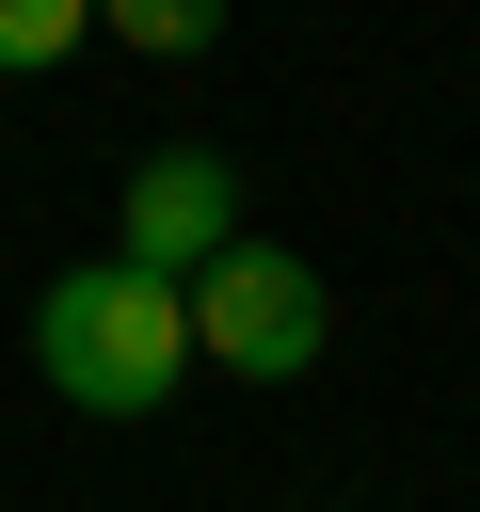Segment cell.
Masks as SVG:
<instances>
[{
    "instance_id": "obj_3",
    "label": "cell",
    "mask_w": 480,
    "mask_h": 512,
    "mask_svg": "<svg viewBox=\"0 0 480 512\" xmlns=\"http://www.w3.org/2000/svg\"><path fill=\"white\" fill-rule=\"evenodd\" d=\"M224 240H240V176H224V144H144V160H128V208H112V256L160 272V288H192Z\"/></svg>"
},
{
    "instance_id": "obj_4",
    "label": "cell",
    "mask_w": 480,
    "mask_h": 512,
    "mask_svg": "<svg viewBox=\"0 0 480 512\" xmlns=\"http://www.w3.org/2000/svg\"><path fill=\"white\" fill-rule=\"evenodd\" d=\"M96 32L144 64H192V48H224V0H96Z\"/></svg>"
},
{
    "instance_id": "obj_5",
    "label": "cell",
    "mask_w": 480,
    "mask_h": 512,
    "mask_svg": "<svg viewBox=\"0 0 480 512\" xmlns=\"http://www.w3.org/2000/svg\"><path fill=\"white\" fill-rule=\"evenodd\" d=\"M96 32V0H0V80H32V64H64Z\"/></svg>"
},
{
    "instance_id": "obj_1",
    "label": "cell",
    "mask_w": 480,
    "mask_h": 512,
    "mask_svg": "<svg viewBox=\"0 0 480 512\" xmlns=\"http://www.w3.org/2000/svg\"><path fill=\"white\" fill-rule=\"evenodd\" d=\"M32 368H48L80 416H160V400L192 384V304H176L160 272H128V256H80V272H48V304H32Z\"/></svg>"
},
{
    "instance_id": "obj_2",
    "label": "cell",
    "mask_w": 480,
    "mask_h": 512,
    "mask_svg": "<svg viewBox=\"0 0 480 512\" xmlns=\"http://www.w3.org/2000/svg\"><path fill=\"white\" fill-rule=\"evenodd\" d=\"M176 304H192V368H240V384H304V368H320V336H336L320 272H304L288 240H256V224H240Z\"/></svg>"
}]
</instances>
